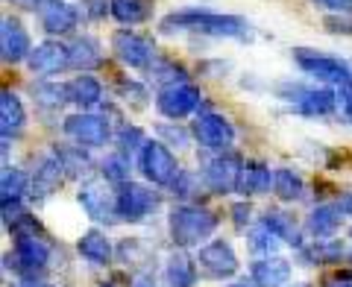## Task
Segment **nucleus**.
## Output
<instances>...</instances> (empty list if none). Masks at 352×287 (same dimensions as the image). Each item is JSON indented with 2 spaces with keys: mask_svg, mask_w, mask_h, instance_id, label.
I'll list each match as a JSON object with an SVG mask.
<instances>
[{
  "mask_svg": "<svg viewBox=\"0 0 352 287\" xmlns=\"http://www.w3.org/2000/svg\"><path fill=\"white\" fill-rule=\"evenodd\" d=\"M32 100L44 108H59L65 100H68V91H65V85L38 82V85H32Z\"/></svg>",
  "mask_w": 352,
  "mask_h": 287,
  "instance_id": "obj_31",
  "label": "nucleus"
},
{
  "mask_svg": "<svg viewBox=\"0 0 352 287\" xmlns=\"http://www.w3.org/2000/svg\"><path fill=\"white\" fill-rule=\"evenodd\" d=\"M194 182H197V176L179 170V176L173 179V194H179V196H191V194H194Z\"/></svg>",
  "mask_w": 352,
  "mask_h": 287,
  "instance_id": "obj_36",
  "label": "nucleus"
},
{
  "mask_svg": "<svg viewBox=\"0 0 352 287\" xmlns=\"http://www.w3.org/2000/svg\"><path fill=\"white\" fill-rule=\"evenodd\" d=\"M200 88H194L188 82H176V85H164L159 97H156V108L164 115V117H170V120H179L185 115H191L197 106H200Z\"/></svg>",
  "mask_w": 352,
  "mask_h": 287,
  "instance_id": "obj_9",
  "label": "nucleus"
},
{
  "mask_svg": "<svg viewBox=\"0 0 352 287\" xmlns=\"http://www.w3.org/2000/svg\"><path fill=\"white\" fill-rule=\"evenodd\" d=\"M141 170L153 185H173V179L179 176V164H176L173 152L159 141H147L141 147Z\"/></svg>",
  "mask_w": 352,
  "mask_h": 287,
  "instance_id": "obj_5",
  "label": "nucleus"
},
{
  "mask_svg": "<svg viewBox=\"0 0 352 287\" xmlns=\"http://www.w3.org/2000/svg\"><path fill=\"white\" fill-rule=\"evenodd\" d=\"M200 270L208 275V279H229V275L238 273V258L232 246L226 244V240H212V244H206L200 249Z\"/></svg>",
  "mask_w": 352,
  "mask_h": 287,
  "instance_id": "obj_13",
  "label": "nucleus"
},
{
  "mask_svg": "<svg viewBox=\"0 0 352 287\" xmlns=\"http://www.w3.org/2000/svg\"><path fill=\"white\" fill-rule=\"evenodd\" d=\"M76 249H80V255L85 261H91V264H109L112 261V244H109V238L103 235V231H85V235L80 238V244H76Z\"/></svg>",
  "mask_w": 352,
  "mask_h": 287,
  "instance_id": "obj_25",
  "label": "nucleus"
},
{
  "mask_svg": "<svg viewBox=\"0 0 352 287\" xmlns=\"http://www.w3.org/2000/svg\"><path fill=\"white\" fill-rule=\"evenodd\" d=\"M264 223H267V226L282 238V244L302 246L300 229H296V223H294V217H291V214H285V211H267V214H264Z\"/></svg>",
  "mask_w": 352,
  "mask_h": 287,
  "instance_id": "obj_29",
  "label": "nucleus"
},
{
  "mask_svg": "<svg viewBox=\"0 0 352 287\" xmlns=\"http://www.w3.org/2000/svg\"><path fill=\"white\" fill-rule=\"evenodd\" d=\"M50 261V246L41 238H36V231H18L15 235V252L6 255V264L15 267L18 273L32 275L47 267Z\"/></svg>",
  "mask_w": 352,
  "mask_h": 287,
  "instance_id": "obj_4",
  "label": "nucleus"
},
{
  "mask_svg": "<svg viewBox=\"0 0 352 287\" xmlns=\"http://www.w3.org/2000/svg\"><path fill=\"white\" fill-rule=\"evenodd\" d=\"M0 191H3V203H21V196L27 191V173L21 170H3V182H0Z\"/></svg>",
  "mask_w": 352,
  "mask_h": 287,
  "instance_id": "obj_33",
  "label": "nucleus"
},
{
  "mask_svg": "<svg viewBox=\"0 0 352 287\" xmlns=\"http://www.w3.org/2000/svg\"><path fill=\"white\" fill-rule=\"evenodd\" d=\"M273 187V173L270 168H264V164L252 161V164H244L241 168V176H238V194L244 196H252V194H267Z\"/></svg>",
  "mask_w": 352,
  "mask_h": 287,
  "instance_id": "obj_21",
  "label": "nucleus"
},
{
  "mask_svg": "<svg viewBox=\"0 0 352 287\" xmlns=\"http://www.w3.org/2000/svg\"><path fill=\"white\" fill-rule=\"evenodd\" d=\"M159 205V194L150 191L144 185L135 182H124L118 191V214L129 220V223H138V220H147Z\"/></svg>",
  "mask_w": 352,
  "mask_h": 287,
  "instance_id": "obj_6",
  "label": "nucleus"
},
{
  "mask_svg": "<svg viewBox=\"0 0 352 287\" xmlns=\"http://www.w3.org/2000/svg\"><path fill=\"white\" fill-rule=\"evenodd\" d=\"M112 50H115V56L126 65V68H150V62H153V44L144 38V36H138V32H129V30H118L115 36H112Z\"/></svg>",
  "mask_w": 352,
  "mask_h": 287,
  "instance_id": "obj_12",
  "label": "nucleus"
},
{
  "mask_svg": "<svg viewBox=\"0 0 352 287\" xmlns=\"http://www.w3.org/2000/svg\"><path fill=\"white\" fill-rule=\"evenodd\" d=\"M291 282V264L279 255H264L252 264V284L256 287H285Z\"/></svg>",
  "mask_w": 352,
  "mask_h": 287,
  "instance_id": "obj_19",
  "label": "nucleus"
},
{
  "mask_svg": "<svg viewBox=\"0 0 352 287\" xmlns=\"http://www.w3.org/2000/svg\"><path fill=\"white\" fill-rule=\"evenodd\" d=\"M24 106H21V100L12 94V91H3L0 94V129H3V138L9 135H18L21 129H24Z\"/></svg>",
  "mask_w": 352,
  "mask_h": 287,
  "instance_id": "obj_24",
  "label": "nucleus"
},
{
  "mask_svg": "<svg viewBox=\"0 0 352 287\" xmlns=\"http://www.w3.org/2000/svg\"><path fill=\"white\" fill-rule=\"evenodd\" d=\"M18 287H50V284H41V282H24V284H18Z\"/></svg>",
  "mask_w": 352,
  "mask_h": 287,
  "instance_id": "obj_44",
  "label": "nucleus"
},
{
  "mask_svg": "<svg viewBox=\"0 0 352 287\" xmlns=\"http://www.w3.org/2000/svg\"><path fill=\"white\" fill-rule=\"evenodd\" d=\"M340 217H344V211H340L338 205H317L314 211L308 214L305 229L314 240H326L340 229Z\"/></svg>",
  "mask_w": 352,
  "mask_h": 287,
  "instance_id": "obj_20",
  "label": "nucleus"
},
{
  "mask_svg": "<svg viewBox=\"0 0 352 287\" xmlns=\"http://www.w3.org/2000/svg\"><path fill=\"white\" fill-rule=\"evenodd\" d=\"M103 176H106L109 182H120V185L126 182V176H129V161H126L124 152L106 156V161H103Z\"/></svg>",
  "mask_w": 352,
  "mask_h": 287,
  "instance_id": "obj_34",
  "label": "nucleus"
},
{
  "mask_svg": "<svg viewBox=\"0 0 352 287\" xmlns=\"http://www.w3.org/2000/svg\"><path fill=\"white\" fill-rule=\"evenodd\" d=\"M109 9L120 24H141L153 12V0H109Z\"/></svg>",
  "mask_w": 352,
  "mask_h": 287,
  "instance_id": "obj_26",
  "label": "nucleus"
},
{
  "mask_svg": "<svg viewBox=\"0 0 352 287\" xmlns=\"http://www.w3.org/2000/svg\"><path fill=\"white\" fill-rule=\"evenodd\" d=\"M335 112H338L340 120L352 124V82L338 85V91H335Z\"/></svg>",
  "mask_w": 352,
  "mask_h": 287,
  "instance_id": "obj_35",
  "label": "nucleus"
},
{
  "mask_svg": "<svg viewBox=\"0 0 352 287\" xmlns=\"http://www.w3.org/2000/svg\"><path fill=\"white\" fill-rule=\"evenodd\" d=\"M217 229V217L200 205H176L170 211V238L176 246H200Z\"/></svg>",
  "mask_w": 352,
  "mask_h": 287,
  "instance_id": "obj_2",
  "label": "nucleus"
},
{
  "mask_svg": "<svg viewBox=\"0 0 352 287\" xmlns=\"http://www.w3.org/2000/svg\"><path fill=\"white\" fill-rule=\"evenodd\" d=\"M194 138L206 150H226L235 141V126L217 112H200L194 120Z\"/></svg>",
  "mask_w": 352,
  "mask_h": 287,
  "instance_id": "obj_10",
  "label": "nucleus"
},
{
  "mask_svg": "<svg viewBox=\"0 0 352 287\" xmlns=\"http://www.w3.org/2000/svg\"><path fill=\"white\" fill-rule=\"evenodd\" d=\"M162 30L173 32V30H194L203 36H214V38H250V21L238 18V15H220V12H208V9H179L170 12L168 18H162Z\"/></svg>",
  "mask_w": 352,
  "mask_h": 287,
  "instance_id": "obj_1",
  "label": "nucleus"
},
{
  "mask_svg": "<svg viewBox=\"0 0 352 287\" xmlns=\"http://www.w3.org/2000/svg\"><path fill=\"white\" fill-rule=\"evenodd\" d=\"M314 6L329 9V12H352V0H314Z\"/></svg>",
  "mask_w": 352,
  "mask_h": 287,
  "instance_id": "obj_38",
  "label": "nucleus"
},
{
  "mask_svg": "<svg viewBox=\"0 0 352 287\" xmlns=\"http://www.w3.org/2000/svg\"><path fill=\"white\" fill-rule=\"evenodd\" d=\"M235 287H247V284H235Z\"/></svg>",
  "mask_w": 352,
  "mask_h": 287,
  "instance_id": "obj_46",
  "label": "nucleus"
},
{
  "mask_svg": "<svg viewBox=\"0 0 352 287\" xmlns=\"http://www.w3.org/2000/svg\"><path fill=\"white\" fill-rule=\"evenodd\" d=\"M32 44L27 30L21 27L18 18H3V27H0V56H3L6 65H18L30 59Z\"/></svg>",
  "mask_w": 352,
  "mask_h": 287,
  "instance_id": "obj_15",
  "label": "nucleus"
},
{
  "mask_svg": "<svg viewBox=\"0 0 352 287\" xmlns=\"http://www.w3.org/2000/svg\"><path fill=\"white\" fill-rule=\"evenodd\" d=\"M120 152H126V150H135L138 144H141V132L132 126V129H120Z\"/></svg>",
  "mask_w": 352,
  "mask_h": 287,
  "instance_id": "obj_37",
  "label": "nucleus"
},
{
  "mask_svg": "<svg viewBox=\"0 0 352 287\" xmlns=\"http://www.w3.org/2000/svg\"><path fill=\"white\" fill-rule=\"evenodd\" d=\"M103 62V53H100V44H97V38L91 36H82V38H76L71 47H68V65L76 71H91L97 68V65Z\"/></svg>",
  "mask_w": 352,
  "mask_h": 287,
  "instance_id": "obj_22",
  "label": "nucleus"
},
{
  "mask_svg": "<svg viewBox=\"0 0 352 287\" xmlns=\"http://www.w3.org/2000/svg\"><path fill=\"white\" fill-rule=\"evenodd\" d=\"M232 214H235V223L244 226V220H250V205H235Z\"/></svg>",
  "mask_w": 352,
  "mask_h": 287,
  "instance_id": "obj_40",
  "label": "nucleus"
},
{
  "mask_svg": "<svg viewBox=\"0 0 352 287\" xmlns=\"http://www.w3.org/2000/svg\"><path fill=\"white\" fill-rule=\"evenodd\" d=\"M338 208H340V211H344V214H352V191H349V194H344V196H340Z\"/></svg>",
  "mask_w": 352,
  "mask_h": 287,
  "instance_id": "obj_41",
  "label": "nucleus"
},
{
  "mask_svg": "<svg viewBox=\"0 0 352 287\" xmlns=\"http://www.w3.org/2000/svg\"><path fill=\"white\" fill-rule=\"evenodd\" d=\"M279 244H282V238H279L267 223H264V220L250 231V249H252V252H261V255H273V252L279 249Z\"/></svg>",
  "mask_w": 352,
  "mask_h": 287,
  "instance_id": "obj_30",
  "label": "nucleus"
},
{
  "mask_svg": "<svg viewBox=\"0 0 352 287\" xmlns=\"http://www.w3.org/2000/svg\"><path fill=\"white\" fill-rule=\"evenodd\" d=\"M12 3H18V6H27V9H32L36 3H41V0H12Z\"/></svg>",
  "mask_w": 352,
  "mask_h": 287,
  "instance_id": "obj_42",
  "label": "nucleus"
},
{
  "mask_svg": "<svg viewBox=\"0 0 352 287\" xmlns=\"http://www.w3.org/2000/svg\"><path fill=\"white\" fill-rule=\"evenodd\" d=\"M80 205L82 211L97 220V223H115L118 214V196L109 191L106 182L100 179H88L80 185Z\"/></svg>",
  "mask_w": 352,
  "mask_h": 287,
  "instance_id": "obj_7",
  "label": "nucleus"
},
{
  "mask_svg": "<svg viewBox=\"0 0 352 287\" xmlns=\"http://www.w3.org/2000/svg\"><path fill=\"white\" fill-rule=\"evenodd\" d=\"M344 255V246L338 244V240L326 238V240H314L311 249H305V258L311 264H329V261H340Z\"/></svg>",
  "mask_w": 352,
  "mask_h": 287,
  "instance_id": "obj_32",
  "label": "nucleus"
},
{
  "mask_svg": "<svg viewBox=\"0 0 352 287\" xmlns=\"http://www.w3.org/2000/svg\"><path fill=\"white\" fill-rule=\"evenodd\" d=\"M82 9L91 21H100L106 15V0H82Z\"/></svg>",
  "mask_w": 352,
  "mask_h": 287,
  "instance_id": "obj_39",
  "label": "nucleus"
},
{
  "mask_svg": "<svg viewBox=\"0 0 352 287\" xmlns=\"http://www.w3.org/2000/svg\"><path fill=\"white\" fill-rule=\"evenodd\" d=\"M38 18L41 27L50 32V36H62V32H71L76 27V9L68 0H41L38 6Z\"/></svg>",
  "mask_w": 352,
  "mask_h": 287,
  "instance_id": "obj_17",
  "label": "nucleus"
},
{
  "mask_svg": "<svg viewBox=\"0 0 352 287\" xmlns=\"http://www.w3.org/2000/svg\"><path fill=\"white\" fill-rule=\"evenodd\" d=\"M65 91H68V103L80 106V108H91V106L100 103V97H103L100 82H97L94 76H88V73L71 80L68 85H65Z\"/></svg>",
  "mask_w": 352,
  "mask_h": 287,
  "instance_id": "obj_23",
  "label": "nucleus"
},
{
  "mask_svg": "<svg viewBox=\"0 0 352 287\" xmlns=\"http://www.w3.org/2000/svg\"><path fill=\"white\" fill-rule=\"evenodd\" d=\"M27 62H30V71L38 76L59 73L65 65H68V47H62L59 41H41L32 47Z\"/></svg>",
  "mask_w": 352,
  "mask_h": 287,
  "instance_id": "obj_18",
  "label": "nucleus"
},
{
  "mask_svg": "<svg viewBox=\"0 0 352 287\" xmlns=\"http://www.w3.org/2000/svg\"><path fill=\"white\" fill-rule=\"evenodd\" d=\"M285 100L296 106V112L305 117H326L335 112V94L329 88H300L294 85V91L285 94Z\"/></svg>",
  "mask_w": 352,
  "mask_h": 287,
  "instance_id": "obj_14",
  "label": "nucleus"
},
{
  "mask_svg": "<svg viewBox=\"0 0 352 287\" xmlns=\"http://www.w3.org/2000/svg\"><path fill=\"white\" fill-rule=\"evenodd\" d=\"M65 135L74 138L80 147H103L112 129H109V120L100 115H71L65 117Z\"/></svg>",
  "mask_w": 352,
  "mask_h": 287,
  "instance_id": "obj_11",
  "label": "nucleus"
},
{
  "mask_svg": "<svg viewBox=\"0 0 352 287\" xmlns=\"http://www.w3.org/2000/svg\"><path fill=\"white\" fill-rule=\"evenodd\" d=\"M302 179H300V173H294L288 168H279V170H273V194L279 196V200L285 203H294V200H300L302 196Z\"/></svg>",
  "mask_w": 352,
  "mask_h": 287,
  "instance_id": "obj_28",
  "label": "nucleus"
},
{
  "mask_svg": "<svg viewBox=\"0 0 352 287\" xmlns=\"http://www.w3.org/2000/svg\"><path fill=\"white\" fill-rule=\"evenodd\" d=\"M241 159L232 156V152H220V156H212L203 161V182L212 187L214 194H232L238 187V176H241Z\"/></svg>",
  "mask_w": 352,
  "mask_h": 287,
  "instance_id": "obj_8",
  "label": "nucleus"
},
{
  "mask_svg": "<svg viewBox=\"0 0 352 287\" xmlns=\"http://www.w3.org/2000/svg\"><path fill=\"white\" fill-rule=\"evenodd\" d=\"M294 62L300 65L302 73L314 76V80H323V82H332V85L352 82L349 65L340 62L338 56H329V53L311 50V47H296V50H294Z\"/></svg>",
  "mask_w": 352,
  "mask_h": 287,
  "instance_id": "obj_3",
  "label": "nucleus"
},
{
  "mask_svg": "<svg viewBox=\"0 0 352 287\" xmlns=\"http://www.w3.org/2000/svg\"><path fill=\"white\" fill-rule=\"evenodd\" d=\"M294 287H311V284H308V282H300V284H294Z\"/></svg>",
  "mask_w": 352,
  "mask_h": 287,
  "instance_id": "obj_45",
  "label": "nucleus"
},
{
  "mask_svg": "<svg viewBox=\"0 0 352 287\" xmlns=\"http://www.w3.org/2000/svg\"><path fill=\"white\" fill-rule=\"evenodd\" d=\"M62 176H65V159L59 156V152H50V156H44L38 161L36 173H32L30 194L36 196V200H44V196H50L53 191H59Z\"/></svg>",
  "mask_w": 352,
  "mask_h": 287,
  "instance_id": "obj_16",
  "label": "nucleus"
},
{
  "mask_svg": "<svg viewBox=\"0 0 352 287\" xmlns=\"http://www.w3.org/2000/svg\"><path fill=\"white\" fill-rule=\"evenodd\" d=\"M164 273H168V282L173 287H194L197 284V264L185 255V252H173L168 258Z\"/></svg>",
  "mask_w": 352,
  "mask_h": 287,
  "instance_id": "obj_27",
  "label": "nucleus"
},
{
  "mask_svg": "<svg viewBox=\"0 0 352 287\" xmlns=\"http://www.w3.org/2000/svg\"><path fill=\"white\" fill-rule=\"evenodd\" d=\"M162 132H168V135H170V138H176V141H179V144H185V135H182V132H173V129H162Z\"/></svg>",
  "mask_w": 352,
  "mask_h": 287,
  "instance_id": "obj_43",
  "label": "nucleus"
}]
</instances>
